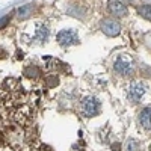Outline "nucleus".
I'll return each mask as SVG.
<instances>
[{"mask_svg": "<svg viewBox=\"0 0 151 151\" xmlns=\"http://www.w3.org/2000/svg\"><path fill=\"white\" fill-rule=\"evenodd\" d=\"M137 119H139V124L142 125L145 130L151 132V106L144 107V109L139 112V116H137Z\"/></svg>", "mask_w": 151, "mask_h": 151, "instance_id": "nucleus-7", "label": "nucleus"}, {"mask_svg": "<svg viewBox=\"0 0 151 151\" xmlns=\"http://www.w3.org/2000/svg\"><path fill=\"white\" fill-rule=\"evenodd\" d=\"M113 70H115L119 76H122V77H127V76H132L133 74L134 67H133L132 59L125 58V56H119L115 60V64H113Z\"/></svg>", "mask_w": 151, "mask_h": 151, "instance_id": "nucleus-2", "label": "nucleus"}, {"mask_svg": "<svg viewBox=\"0 0 151 151\" xmlns=\"http://www.w3.org/2000/svg\"><path fill=\"white\" fill-rule=\"evenodd\" d=\"M100 27H101V32L107 36H118L121 32V26L115 20H103L100 23Z\"/></svg>", "mask_w": 151, "mask_h": 151, "instance_id": "nucleus-4", "label": "nucleus"}, {"mask_svg": "<svg viewBox=\"0 0 151 151\" xmlns=\"http://www.w3.org/2000/svg\"><path fill=\"white\" fill-rule=\"evenodd\" d=\"M24 74L27 76V77H36V74H38V70L33 68V67H29L26 71H24Z\"/></svg>", "mask_w": 151, "mask_h": 151, "instance_id": "nucleus-11", "label": "nucleus"}, {"mask_svg": "<svg viewBox=\"0 0 151 151\" xmlns=\"http://www.w3.org/2000/svg\"><path fill=\"white\" fill-rule=\"evenodd\" d=\"M137 12H139L141 17H144L145 20H150L151 21V5H142V6H139Z\"/></svg>", "mask_w": 151, "mask_h": 151, "instance_id": "nucleus-8", "label": "nucleus"}, {"mask_svg": "<svg viewBox=\"0 0 151 151\" xmlns=\"http://www.w3.org/2000/svg\"><path fill=\"white\" fill-rule=\"evenodd\" d=\"M30 9H32V5H26V6L20 8V9H18V15H20V17H27L29 12H30Z\"/></svg>", "mask_w": 151, "mask_h": 151, "instance_id": "nucleus-9", "label": "nucleus"}, {"mask_svg": "<svg viewBox=\"0 0 151 151\" xmlns=\"http://www.w3.org/2000/svg\"><path fill=\"white\" fill-rule=\"evenodd\" d=\"M107 9L113 15H118V17L127 15V8H125V5L122 2H119V0H110L109 5H107Z\"/></svg>", "mask_w": 151, "mask_h": 151, "instance_id": "nucleus-6", "label": "nucleus"}, {"mask_svg": "<svg viewBox=\"0 0 151 151\" xmlns=\"http://www.w3.org/2000/svg\"><path fill=\"white\" fill-rule=\"evenodd\" d=\"M137 148H139V142L136 139H130L127 142V151H136Z\"/></svg>", "mask_w": 151, "mask_h": 151, "instance_id": "nucleus-10", "label": "nucleus"}, {"mask_svg": "<svg viewBox=\"0 0 151 151\" xmlns=\"http://www.w3.org/2000/svg\"><path fill=\"white\" fill-rule=\"evenodd\" d=\"M100 107H101V104H100V101L95 97H88L80 104V112H82L83 116L91 118V116H95L100 112Z\"/></svg>", "mask_w": 151, "mask_h": 151, "instance_id": "nucleus-1", "label": "nucleus"}, {"mask_svg": "<svg viewBox=\"0 0 151 151\" xmlns=\"http://www.w3.org/2000/svg\"><path fill=\"white\" fill-rule=\"evenodd\" d=\"M150 151H151V145H150Z\"/></svg>", "mask_w": 151, "mask_h": 151, "instance_id": "nucleus-13", "label": "nucleus"}, {"mask_svg": "<svg viewBox=\"0 0 151 151\" xmlns=\"http://www.w3.org/2000/svg\"><path fill=\"white\" fill-rule=\"evenodd\" d=\"M9 20H11V15H6V17H3L2 20H0V27H3V26H6V24L9 23Z\"/></svg>", "mask_w": 151, "mask_h": 151, "instance_id": "nucleus-12", "label": "nucleus"}, {"mask_svg": "<svg viewBox=\"0 0 151 151\" xmlns=\"http://www.w3.org/2000/svg\"><path fill=\"white\" fill-rule=\"evenodd\" d=\"M145 91H147L145 83H142V82H133V83H130L127 86V97H129L130 101L137 103L142 98V95L145 94Z\"/></svg>", "mask_w": 151, "mask_h": 151, "instance_id": "nucleus-3", "label": "nucleus"}, {"mask_svg": "<svg viewBox=\"0 0 151 151\" xmlns=\"http://www.w3.org/2000/svg\"><path fill=\"white\" fill-rule=\"evenodd\" d=\"M58 42L60 45H73L77 42V35L73 30H60L58 33Z\"/></svg>", "mask_w": 151, "mask_h": 151, "instance_id": "nucleus-5", "label": "nucleus"}]
</instances>
